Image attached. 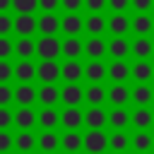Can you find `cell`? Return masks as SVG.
<instances>
[{"mask_svg": "<svg viewBox=\"0 0 154 154\" xmlns=\"http://www.w3.org/2000/svg\"><path fill=\"white\" fill-rule=\"evenodd\" d=\"M36 55L41 60H48V58H60L63 55V41L58 38V34H48V36H41L36 41Z\"/></svg>", "mask_w": 154, "mask_h": 154, "instance_id": "1", "label": "cell"}, {"mask_svg": "<svg viewBox=\"0 0 154 154\" xmlns=\"http://www.w3.org/2000/svg\"><path fill=\"white\" fill-rule=\"evenodd\" d=\"M108 149V132L103 128H87L84 132V152L101 154Z\"/></svg>", "mask_w": 154, "mask_h": 154, "instance_id": "2", "label": "cell"}, {"mask_svg": "<svg viewBox=\"0 0 154 154\" xmlns=\"http://www.w3.org/2000/svg\"><path fill=\"white\" fill-rule=\"evenodd\" d=\"M130 82H154V63H152V58H132Z\"/></svg>", "mask_w": 154, "mask_h": 154, "instance_id": "3", "label": "cell"}, {"mask_svg": "<svg viewBox=\"0 0 154 154\" xmlns=\"http://www.w3.org/2000/svg\"><path fill=\"white\" fill-rule=\"evenodd\" d=\"M84 103L87 106H106L108 103V87H106V82H87V87H84Z\"/></svg>", "mask_w": 154, "mask_h": 154, "instance_id": "4", "label": "cell"}, {"mask_svg": "<svg viewBox=\"0 0 154 154\" xmlns=\"http://www.w3.org/2000/svg\"><path fill=\"white\" fill-rule=\"evenodd\" d=\"M132 87L130 82H111L108 84V106H130Z\"/></svg>", "mask_w": 154, "mask_h": 154, "instance_id": "5", "label": "cell"}, {"mask_svg": "<svg viewBox=\"0 0 154 154\" xmlns=\"http://www.w3.org/2000/svg\"><path fill=\"white\" fill-rule=\"evenodd\" d=\"M84 79L87 82H108V63L103 58H89L84 63Z\"/></svg>", "mask_w": 154, "mask_h": 154, "instance_id": "6", "label": "cell"}, {"mask_svg": "<svg viewBox=\"0 0 154 154\" xmlns=\"http://www.w3.org/2000/svg\"><path fill=\"white\" fill-rule=\"evenodd\" d=\"M130 128L132 130H149V128H154V108L152 106H132Z\"/></svg>", "mask_w": 154, "mask_h": 154, "instance_id": "7", "label": "cell"}, {"mask_svg": "<svg viewBox=\"0 0 154 154\" xmlns=\"http://www.w3.org/2000/svg\"><path fill=\"white\" fill-rule=\"evenodd\" d=\"M60 103L63 106H82L84 103V87L79 82H65L60 87Z\"/></svg>", "mask_w": 154, "mask_h": 154, "instance_id": "8", "label": "cell"}, {"mask_svg": "<svg viewBox=\"0 0 154 154\" xmlns=\"http://www.w3.org/2000/svg\"><path fill=\"white\" fill-rule=\"evenodd\" d=\"M84 34L87 36H103V34H108V17L103 12H89L84 17Z\"/></svg>", "mask_w": 154, "mask_h": 154, "instance_id": "9", "label": "cell"}, {"mask_svg": "<svg viewBox=\"0 0 154 154\" xmlns=\"http://www.w3.org/2000/svg\"><path fill=\"white\" fill-rule=\"evenodd\" d=\"M132 106H154V84L152 82H132Z\"/></svg>", "mask_w": 154, "mask_h": 154, "instance_id": "10", "label": "cell"}, {"mask_svg": "<svg viewBox=\"0 0 154 154\" xmlns=\"http://www.w3.org/2000/svg\"><path fill=\"white\" fill-rule=\"evenodd\" d=\"M36 31H38V17H34V12H17L14 34L17 36H34Z\"/></svg>", "mask_w": 154, "mask_h": 154, "instance_id": "11", "label": "cell"}, {"mask_svg": "<svg viewBox=\"0 0 154 154\" xmlns=\"http://www.w3.org/2000/svg\"><path fill=\"white\" fill-rule=\"evenodd\" d=\"M60 31L65 36H82L84 34V17L79 12H65L60 17Z\"/></svg>", "mask_w": 154, "mask_h": 154, "instance_id": "12", "label": "cell"}, {"mask_svg": "<svg viewBox=\"0 0 154 154\" xmlns=\"http://www.w3.org/2000/svg\"><path fill=\"white\" fill-rule=\"evenodd\" d=\"M132 26V17L128 12H111L108 14V34L111 36H128Z\"/></svg>", "mask_w": 154, "mask_h": 154, "instance_id": "13", "label": "cell"}, {"mask_svg": "<svg viewBox=\"0 0 154 154\" xmlns=\"http://www.w3.org/2000/svg\"><path fill=\"white\" fill-rule=\"evenodd\" d=\"M130 34L132 36H152L154 34V14L152 12H135Z\"/></svg>", "mask_w": 154, "mask_h": 154, "instance_id": "14", "label": "cell"}, {"mask_svg": "<svg viewBox=\"0 0 154 154\" xmlns=\"http://www.w3.org/2000/svg\"><path fill=\"white\" fill-rule=\"evenodd\" d=\"M36 79L41 84H48V82H58L60 79V63L55 58H48V60H41L36 65Z\"/></svg>", "mask_w": 154, "mask_h": 154, "instance_id": "15", "label": "cell"}, {"mask_svg": "<svg viewBox=\"0 0 154 154\" xmlns=\"http://www.w3.org/2000/svg\"><path fill=\"white\" fill-rule=\"evenodd\" d=\"M60 79L63 82H82L84 79V65L79 58H65L60 63Z\"/></svg>", "mask_w": 154, "mask_h": 154, "instance_id": "16", "label": "cell"}, {"mask_svg": "<svg viewBox=\"0 0 154 154\" xmlns=\"http://www.w3.org/2000/svg\"><path fill=\"white\" fill-rule=\"evenodd\" d=\"M130 65L128 58H111L108 60V82H130Z\"/></svg>", "mask_w": 154, "mask_h": 154, "instance_id": "17", "label": "cell"}, {"mask_svg": "<svg viewBox=\"0 0 154 154\" xmlns=\"http://www.w3.org/2000/svg\"><path fill=\"white\" fill-rule=\"evenodd\" d=\"M60 125L65 130H79L84 125V111L79 106H65L60 111Z\"/></svg>", "mask_w": 154, "mask_h": 154, "instance_id": "18", "label": "cell"}, {"mask_svg": "<svg viewBox=\"0 0 154 154\" xmlns=\"http://www.w3.org/2000/svg\"><path fill=\"white\" fill-rule=\"evenodd\" d=\"M132 38L128 36H111L108 38V58H130Z\"/></svg>", "mask_w": 154, "mask_h": 154, "instance_id": "19", "label": "cell"}, {"mask_svg": "<svg viewBox=\"0 0 154 154\" xmlns=\"http://www.w3.org/2000/svg\"><path fill=\"white\" fill-rule=\"evenodd\" d=\"M130 113L128 106H111L108 111V128L111 130H128L130 128Z\"/></svg>", "mask_w": 154, "mask_h": 154, "instance_id": "20", "label": "cell"}, {"mask_svg": "<svg viewBox=\"0 0 154 154\" xmlns=\"http://www.w3.org/2000/svg\"><path fill=\"white\" fill-rule=\"evenodd\" d=\"M108 149L118 152V154L132 149V132H128V130H111L108 132Z\"/></svg>", "mask_w": 154, "mask_h": 154, "instance_id": "21", "label": "cell"}, {"mask_svg": "<svg viewBox=\"0 0 154 154\" xmlns=\"http://www.w3.org/2000/svg\"><path fill=\"white\" fill-rule=\"evenodd\" d=\"M84 125L87 128H108V111L103 106H89L84 111Z\"/></svg>", "mask_w": 154, "mask_h": 154, "instance_id": "22", "label": "cell"}, {"mask_svg": "<svg viewBox=\"0 0 154 154\" xmlns=\"http://www.w3.org/2000/svg\"><path fill=\"white\" fill-rule=\"evenodd\" d=\"M36 101H38L41 106H58V103H60V87H58V82L41 84Z\"/></svg>", "mask_w": 154, "mask_h": 154, "instance_id": "23", "label": "cell"}, {"mask_svg": "<svg viewBox=\"0 0 154 154\" xmlns=\"http://www.w3.org/2000/svg\"><path fill=\"white\" fill-rule=\"evenodd\" d=\"M14 125L19 130H31L34 125H38V113L31 106H19L14 111Z\"/></svg>", "mask_w": 154, "mask_h": 154, "instance_id": "24", "label": "cell"}, {"mask_svg": "<svg viewBox=\"0 0 154 154\" xmlns=\"http://www.w3.org/2000/svg\"><path fill=\"white\" fill-rule=\"evenodd\" d=\"M84 55L87 58H106L108 55V41L103 36H89L84 41Z\"/></svg>", "mask_w": 154, "mask_h": 154, "instance_id": "25", "label": "cell"}, {"mask_svg": "<svg viewBox=\"0 0 154 154\" xmlns=\"http://www.w3.org/2000/svg\"><path fill=\"white\" fill-rule=\"evenodd\" d=\"M36 96H38V89L31 82H19V87L14 89V101L19 106H34Z\"/></svg>", "mask_w": 154, "mask_h": 154, "instance_id": "26", "label": "cell"}, {"mask_svg": "<svg viewBox=\"0 0 154 154\" xmlns=\"http://www.w3.org/2000/svg\"><path fill=\"white\" fill-rule=\"evenodd\" d=\"M132 152H140V154L154 152V135L149 130H135L132 132Z\"/></svg>", "mask_w": 154, "mask_h": 154, "instance_id": "27", "label": "cell"}, {"mask_svg": "<svg viewBox=\"0 0 154 154\" xmlns=\"http://www.w3.org/2000/svg\"><path fill=\"white\" fill-rule=\"evenodd\" d=\"M60 125V111L55 106H43L38 111V128L41 130H55Z\"/></svg>", "mask_w": 154, "mask_h": 154, "instance_id": "28", "label": "cell"}, {"mask_svg": "<svg viewBox=\"0 0 154 154\" xmlns=\"http://www.w3.org/2000/svg\"><path fill=\"white\" fill-rule=\"evenodd\" d=\"M154 55V38L149 36H135L132 38V53L130 58H152Z\"/></svg>", "mask_w": 154, "mask_h": 154, "instance_id": "29", "label": "cell"}, {"mask_svg": "<svg viewBox=\"0 0 154 154\" xmlns=\"http://www.w3.org/2000/svg\"><path fill=\"white\" fill-rule=\"evenodd\" d=\"M60 147L65 152H79L84 149V135L79 130H65L60 135Z\"/></svg>", "mask_w": 154, "mask_h": 154, "instance_id": "30", "label": "cell"}, {"mask_svg": "<svg viewBox=\"0 0 154 154\" xmlns=\"http://www.w3.org/2000/svg\"><path fill=\"white\" fill-rule=\"evenodd\" d=\"M14 79L17 82H34L36 79V65L31 63V58H19V63L14 65Z\"/></svg>", "mask_w": 154, "mask_h": 154, "instance_id": "31", "label": "cell"}, {"mask_svg": "<svg viewBox=\"0 0 154 154\" xmlns=\"http://www.w3.org/2000/svg\"><path fill=\"white\" fill-rule=\"evenodd\" d=\"M60 31V17L55 12H43L38 17V34L48 36V34H58Z\"/></svg>", "mask_w": 154, "mask_h": 154, "instance_id": "32", "label": "cell"}, {"mask_svg": "<svg viewBox=\"0 0 154 154\" xmlns=\"http://www.w3.org/2000/svg\"><path fill=\"white\" fill-rule=\"evenodd\" d=\"M84 55V41L79 36H65L63 38V58H82Z\"/></svg>", "mask_w": 154, "mask_h": 154, "instance_id": "33", "label": "cell"}, {"mask_svg": "<svg viewBox=\"0 0 154 154\" xmlns=\"http://www.w3.org/2000/svg\"><path fill=\"white\" fill-rule=\"evenodd\" d=\"M14 55L17 58H34L36 55V41L31 36H19L14 43Z\"/></svg>", "mask_w": 154, "mask_h": 154, "instance_id": "34", "label": "cell"}, {"mask_svg": "<svg viewBox=\"0 0 154 154\" xmlns=\"http://www.w3.org/2000/svg\"><path fill=\"white\" fill-rule=\"evenodd\" d=\"M36 144L41 152H55L60 147V137L55 135V130H43L38 137H36Z\"/></svg>", "mask_w": 154, "mask_h": 154, "instance_id": "35", "label": "cell"}, {"mask_svg": "<svg viewBox=\"0 0 154 154\" xmlns=\"http://www.w3.org/2000/svg\"><path fill=\"white\" fill-rule=\"evenodd\" d=\"M14 147L19 149V152H31V149H36L38 144H36V135L31 132V130H19L17 135H14Z\"/></svg>", "mask_w": 154, "mask_h": 154, "instance_id": "36", "label": "cell"}, {"mask_svg": "<svg viewBox=\"0 0 154 154\" xmlns=\"http://www.w3.org/2000/svg\"><path fill=\"white\" fill-rule=\"evenodd\" d=\"M14 12H36L38 10V0H12Z\"/></svg>", "mask_w": 154, "mask_h": 154, "instance_id": "37", "label": "cell"}, {"mask_svg": "<svg viewBox=\"0 0 154 154\" xmlns=\"http://www.w3.org/2000/svg\"><path fill=\"white\" fill-rule=\"evenodd\" d=\"M10 31H14V17L0 12V36H10Z\"/></svg>", "mask_w": 154, "mask_h": 154, "instance_id": "38", "label": "cell"}, {"mask_svg": "<svg viewBox=\"0 0 154 154\" xmlns=\"http://www.w3.org/2000/svg\"><path fill=\"white\" fill-rule=\"evenodd\" d=\"M10 101H14V89L7 82H0V106H10Z\"/></svg>", "mask_w": 154, "mask_h": 154, "instance_id": "39", "label": "cell"}, {"mask_svg": "<svg viewBox=\"0 0 154 154\" xmlns=\"http://www.w3.org/2000/svg\"><path fill=\"white\" fill-rule=\"evenodd\" d=\"M14 77V67L10 65L7 58H0V82H10Z\"/></svg>", "mask_w": 154, "mask_h": 154, "instance_id": "40", "label": "cell"}, {"mask_svg": "<svg viewBox=\"0 0 154 154\" xmlns=\"http://www.w3.org/2000/svg\"><path fill=\"white\" fill-rule=\"evenodd\" d=\"M12 123H14V113L7 106H0V130H7Z\"/></svg>", "mask_w": 154, "mask_h": 154, "instance_id": "41", "label": "cell"}, {"mask_svg": "<svg viewBox=\"0 0 154 154\" xmlns=\"http://www.w3.org/2000/svg\"><path fill=\"white\" fill-rule=\"evenodd\" d=\"M84 10L87 12H106L108 0H84Z\"/></svg>", "mask_w": 154, "mask_h": 154, "instance_id": "42", "label": "cell"}, {"mask_svg": "<svg viewBox=\"0 0 154 154\" xmlns=\"http://www.w3.org/2000/svg\"><path fill=\"white\" fill-rule=\"evenodd\" d=\"M60 7L65 12H82L84 10V0H60Z\"/></svg>", "mask_w": 154, "mask_h": 154, "instance_id": "43", "label": "cell"}, {"mask_svg": "<svg viewBox=\"0 0 154 154\" xmlns=\"http://www.w3.org/2000/svg\"><path fill=\"white\" fill-rule=\"evenodd\" d=\"M130 10L132 12H152L154 10V0H132Z\"/></svg>", "mask_w": 154, "mask_h": 154, "instance_id": "44", "label": "cell"}, {"mask_svg": "<svg viewBox=\"0 0 154 154\" xmlns=\"http://www.w3.org/2000/svg\"><path fill=\"white\" fill-rule=\"evenodd\" d=\"M132 0H108V10L111 12H130Z\"/></svg>", "mask_w": 154, "mask_h": 154, "instance_id": "45", "label": "cell"}, {"mask_svg": "<svg viewBox=\"0 0 154 154\" xmlns=\"http://www.w3.org/2000/svg\"><path fill=\"white\" fill-rule=\"evenodd\" d=\"M14 53V43L7 36H0V58H10Z\"/></svg>", "mask_w": 154, "mask_h": 154, "instance_id": "46", "label": "cell"}, {"mask_svg": "<svg viewBox=\"0 0 154 154\" xmlns=\"http://www.w3.org/2000/svg\"><path fill=\"white\" fill-rule=\"evenodd\" d=\"M10 147H14V137L7 130H0V152H7Z\"/></svg>", "mask_w": 154, "mask_h": 154, "instance_id": "47", "label": "cell"}, {"mask_svg": "<svg viewBox=\"0 0 154 154\" xmlns=\"http://www.w3.org/2000/svg\"><path fill=\"white\" fill-rule=\"evenodd\" d=\"M60 0H38V10L41 12H58Z\"/></svg>", "mask_w": 154, "mask_h": 154, "instance_id": "48", "label": "cell"}, {"mask_svg": "<svg viewBox=\"0 0 154 154\" xmlns=\"http://www.w3.org/2000/svg\"><path fill=\"white\" fill-rule=\"evenodd\" d=\"M12 7V0H0V12H7Z\"/></svg>", "mask_w": 154, "mask_h": 154, "instance_id": "49", "label": "cell"}]
</instances>
